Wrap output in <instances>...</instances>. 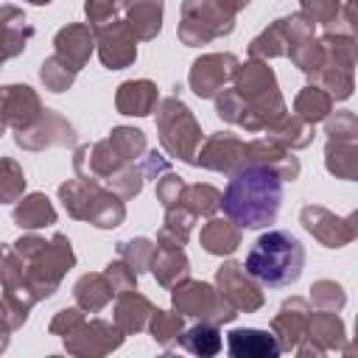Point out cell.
<instances>
[{
    "label": "cell",
    "instance_id": "obj_1",
    "mask_svg": "<svg viewBox=\"0 0 358 358\" xmlns=\"http://www.w3.org/2000/svg\"><path fill=\"white\" fill-rule=\"evenodd\" d=\"M215 115L224 123L246 131H266L282 112H288L274 67L263 59H246L238 64L232 87L215 92Z\"/></svg>",
    "mask_w": 358,
    "mask_h": 358
},
{
    "label": "cell",
    "instance_id": "obj_2",
    "mask_svg": "<svg viewBox=\"0 0 358 358\" xmlns=\"http://www.w3.org/2000/svg\"><path fill=\"white\" fill-rule=\"evenodd\" d=\"M282 204V179L260 165H246L229 176L221 193V210L241 229H263L277 221Z\"/></svg>",
    "mask_w": 358,
    "mask_h": 358
},
{
    "label": "cell",
    "instance_id": "obj_3",
    "mask_svg": "<svg viewBox=\"0 0 358 358\" xmlns=\"http://www.w3.org/2000/svg\"><path fill=\"white\" fill-rule=\"evenodd\" d=\"M14 249L25 260V282L36 302L53 296L67 271L76 266V252L64 232H53L50 238L25 232L14 241Z\"/></svg>",
    "mask_w": 358,
    "mask_h": 358
},
{
    "label": "cell",
    "instance_id": "obj_4",
    "mask_svg": "<svg viewBox=\"0 0 358 358\" xmlns=\"http://www.w3.org/2000/svg\"><path fill=\"white\" fill-rule=\"evenodd\" d=\"M243 268L268 288L291 285L302 277L305 246L288 229H268L252 243Z\"/></svg>",
    "mask_w": 358,
    "mask_h": 358
},
{
    "label": "cell",
    "instance_id": "obj_5",
    "mask_svg": "<svg viewBox=\"0 0 358 358\" xmlns=\"http://www.w3.org/2000/svg\"><path fill=\"white\" fill-rule=\"evenodd\" d=\"M59 201L70 218L92 224L98 229H115L126 221V201L101 182L92 179H67L59 185Z\"/></svg>",
    "mask_w": 358,
    "mask_h": 358
},
{
    "label": "cell",
    "instance_id": "obj_6",
    "mask_svg": "<svg viewBox=\"0 0 358 358\" xmlns=\"http://www.w3.org/2000/svg\"><path fill=\"white\" fill-rule=\"evenodd\" d=\"M154 112H157L154 123H157L162 151L179 162L196 165V151L201 145V126L190 112V106L179 95H168V98H159Z\"/></svg>",
    "mask_w": 358,
    "mask_h": 358
},
{
    "label": "cell",
    "instance_id": "obj_7",
    "mask_svg": "<svg viewBox=\"0 0 358 358\" xmlns=\"http://www.w3.org/2000/svg\"><path fill=\"white\" fill-rule=\"evenodd\" d=\"M171 291V305L176 313L187 316V319H199V322H213V324H229L235 322L238 310L221 296V291L204 280H179Z\"/></svg>",
    "mask_w": 358,
    "mask_h": 358
},
{
    "label": "cell",
    "instance_id": "obj_8",
    "mask_svg": "<svg viewBox=\"0 0 358 358\" xmlns=\"http://www.w3.org/2000/svg\"><path fill=\"white\" fill-rule=\"evenodd\" d=\"M235 31V17L221 11L213 0H182L176 36L187 48L210 45L213 39H224Z\"/></svg>",
    "mask_w": 358,
    "mask_h": 358
},
{
    "label": "cell",
    "instance_id": "obj_9",
    "mask_svg": "<svg viewBox=\"0 0 358 358\" xmlns=\"http://www.w3.org/2000/svg\"><path fill=\"white\" fill-rule=\"evenodd\" d=\"M299 224L327 249H344L358 238V213L336 215L324 204H305L299 210Z\"/></svg>",
    "mask_w": 358,
    "mask_h": 358
},
{
    "label": "cell",
    "instance_id": "obj_10",
    "mask_svg": "<svg viewBox=\"0 0 358 358\" xmlns=\"http://www.w3.org/2000/svg\"><path fill=\"white\" fill-rule=\"evenodd\" d=\"M64 350L76 358H101L115 352L123 341L126 333L106 319H84L78 327H73L67 336H62Z\"/></svg>",
    "mask_w": 358,
    "mask_h": 358
},
{
    "label": "cell",
    "instance_id": "obj_11",
    "mask_svg": "<svg viewBox=\"0 0 358 358\" xmlns=\"http://www.w3.org/2000/svg\"><path fill=\"white\" fill-rule=\"evenodd\" d=\"M0 296L6 299L17 322L25 324L31 308L36 305V296L25 282V260L17 255L14 243H0Z\"/></svg>",
    "mask_w": 358,
    "mask_h": 358
},
{
    "label": "cell",
    "instance_id": "obj_12",
    "mask_svg": "<svg viewBox=\"0 0 358 358\" xmlns=\"http://www.w3.org/2000/svg\"><path fill=\"white\" fill-rule=\"evenodd\" d=\"M215 288L238 313H255L266 302L260 282L243 268V263L235 260H227L215 268Z\"/></svg>",
    "mask_w": 358,
    "mask_h": 358
},
{
    "label": "cell",
    "instance_id": "obj_13",
    "mask_svg": "<svg viewBox=\"0 0 358 358\" xmlns=\"http://www.w3.org/2000/svg\"><path fill=\"white\" fill-rule=\"evenodd\" d=\"M95 50L106 70H126L137 59V36L131 34L126 20H109L101 25H92Z\"/></svg>",
    "mask_w": 358,
    "mask_h": 358
},
{
    "label": "cell",
    "instance_id": "obj_14",
    "mask_svg": "<svg viewBox=\"0 0 358 358\" xmlns=\"http://www.w3.org/2000/svg\"><path fill=\"white\" fill-rule=\"evenodd\" d=\"M280 22H282V34H285V56L291 59V64L299 73L313 76L319 67V59H322V48H319L316 31H313L316 25L308 17H302L299 11L280 17Z\"/></svg>",
    "mask_w": 358,
    "mask_h": 358
},
{
    "label": "cell",
    "instance_id": "obj_15",
    "mask_svg": "<svg viewBox=\"0 0 358 358\" xmlns=\"http://www.w3.org/2000/svg\"><path fill=\"white\" fill-rule=\"evenodd\" d=\"M246 165V140H241L232 131H213L207 140H201L196 151V168H207L215 173L232 176Z\"/></svg>",
    "mask_w": 358,
    "mask_h": 358
},
{
    "label": "cell",
    "instance_id": "obj_16",
    "mask_svg": "<svg viewBox=\"0 0 358 358\" xmlns=\"http://www.w3.org/2000/svg\"><path fill=\"white\" fill-rule=\"evenodd\" d=\"M241 59L235 53H201L187 73V87L199 98H215L227 84H232Z\"/></svg>",
    "mask_w": 358,
    "mask_h": 358
},
{
    "label": "cell",
    "instance_id": "obj_17",
    "mask_svg": "<svg viewBox=\"0 0 358 358\" xmlns=\"http://www.w3.org/2000/svg\"><path fill=\"white\" fill-rule=\"evenodd\" d=\"M14 143L22 151H45V148H53V145H76V129L62 112L45 106V112L39 115V120L34 126L14 131Z\"/></svg>",
    "mask_w": 358,
    "mask_h": 358
},
{
    "label": "cell",
    "instance_id": "obj_18",
    "mask_svg": "<svg viewBox=\"0 0 358 358\" xmlns=\"http://www.w3.org/2000/svg\"><path fill=\"white\" fill-rule=\"evenodd\" d=\"M42 112H45V103L34 87H28V84L0 87V115L8 129H14V131L28 129L39 120Z\"/></svg>",
    "mask_w": 358,
    "mask_h": 358
},
{
    "label": "cell",
    "instance_id": "obj_19",
    "mask_svg": "<svg viewBox=\"0 0 358 358\" xmlns=\"http://www.w3.org/2000/svg\"><path fill=\"white\" fill-rule=\"evenodd\" d=\"M246 159H249V165H260V168L274 171L282 182H294V179H299V173H302L299 157H294L291 148L280 145V143L271 140V137L246 140Z\"/></svg>",
    "mask_w": 358,
    "mask_h": 358
},
{
    "label": "cell",
    "instance_id": "obj_20",
    "mask_svg": "<svg viewBox=\"0 0 358 358\" xmlns=\"http://www.w3.org/2000/svg\"><path fill=\"white\" fill-rule=\"evenodd\" d=\"M308 316H310V302L305 296H288L280 305V310L271 319V333L282 352H291L302 341L308 330Z\"/></svg>",
    "mask_w": 358,
    "mask_h": 358
},
{
    "label": "cell",
    "instance_id": "obj_21",
    "mask_svg": "<svg viewBox=\"0 0 358 358\" xmlns=\"http://www.w3.org/2000/svg\"><path fill=\"white\" fill-rule=\"evenodd\" d=\"M92 50H95V36L87 22H67L53 36V53L64 64H70L76 73L87 67Z\"/></svg>",
    "mask_w": 358,
    "mask_h": 358
},
{
    "label": "cell",
    "instance_id": "obj_22",
    "mask_svg": "<svg viewBox=\"0 0 358 358\" xmlns=\"http://www.w3.org/2000/svg\"><path fill=\"white\" fill-rule=\"evenodd\" d=\"M302 338L316 344L324 355L327 352H347V355L352 352V347L347 344V324L338 316V310H319V308H316V313L310 310L308 330Z\"/></svg>",
    "mask_w": 358,
    "mask_h": 358
},
{
    "label": "cell",
    "instance_id": "obj_23",
    "mask_svg": "<svg viewBox=\"0 0 358 358\" xmlns=\"http://www.w3.org/2000/svg\"><path fill=\"white\" fill-rule=\"evenodd\" d=\"M34 36V25L28 22L25 11L14 3L0 6V62L17 59Z\"/></svg>",
    "mask_w": 358,
    "mask_h": 358
},
{
    "label": "cell",
    "instance_id": "obj_24",
    "mask_svg": "<svg viewBox=\"0 0 358 358\" xmlns=\"http://www.w3.org/2000/svg\"><path fill=\"white\" fill-rule=\"evenodd\" d=\"M159 103V90L151 78H129L117 84L115 92V109L126 117H145L157 109Z\"/></svg>",
    "mask_w": 358,
    "mask_h": 358
},
{
    "label": "cell",
    "instance_id": "obj_25",
    "mask_svg": "<svg viewBox=\"0 0 358 358\" xmlns=\"http://www.w3.org/2000/svg\"><path fill=\"white\" fill-rule=\"evenodd\" d=\"M154 313V302L140 294L137 288L134 291H123V294H115V308H112V322L126 333V336H134V333H143L148 319Z\"/></svg>",
    "mask_w": 358,
    "mask_h": 358
},
{
    "label": "cell",
    "instance_id": "obj_26",
    "mask_svg": "<svg viewBox=\"0 0 358 358\" xmlns=\"http://www.w3.org/2000/svg\"><path fill=\"white\" fill-rule=\"evenodd\" d=\"M227 350L232 358H277L282 352L274 333L260 327H235L227 336Z\"/></svg>",
    "mask_w": 358,
    "mask_h": 358
},
{
    "label": "cell",
    "instance_id": "obj_27",
    "mask_svg": "<svg viewBox=\"0 0 358 358\" xmlns=\"http://www.w3.org/2000/svg\"><path fill=\"white\" fill-rule=\"evenodd\" d=\"M243 241V229L229 221L227 215H210L207 224H201V232H199V243L207 255H215V257H229L238 252Z\"/></svg>",
    "mask_w": 358,
    "mask_h": 358
},
{
    "label": "cell",
    "instance_id": "obj_28",
    "mask_svg": "<svg viewBox=\"0 0 358 358\" xmlns=\"http://www.w3.org/2000/svg\"><path fill=\"white\" fill-rule=\"evenodd\" d=\"M126 22L137 42H151L162 31L165 0H126Z\"/></svg>",
    "mask_w": 358,
    "mask_h": 358
},
{
    "label": "cell",
    "instance_id": "obj_29",
    "mask_svg": "<svg viewBox=\"0 0 358 358\" xmlns=\"http://www.w3.org/2000/svg\"><path fill=\"white\" fill-rule=\"evenodd\" d=\"M11 218H14V224L20 227V229H25V232H36V229H42V227H50V224H56V207H53V201L45 196V193H22L20 199H17V204H14V210H11Z\"/></svg>",
    "mask_w": 358,
    "mask_h": 358
},
{
    "label": "cell",
    "instance_id": "obj_30",
    "mask_svg": "<svg viewBox=\"0 0 358 358\" xmlns=\"http://www.w3.org/2000/svg\"><path fill=\"white\" fill-rule=\"evenodd\" d=\"M148 271L154 274V280L162 288H173L179 280L190 277V260L185 255V249H173V246H154Z\"/></svg>",
    "mask_w": 358,
    "mask_h": 358
},
{
    "label": "cell",
    "instance_id": "obj_31",
    "mask_svg": "<svg viewBox=\"0 0 358 358\" xmlns=\"http://www.w3.org/2000/svg\"><path fill=\"white\" fill-rule=\"evenodd\" d=\"M112 296H115V291H112L109 280L103 277V271H87L73 285V299L84 313H101L112 302Z\"/></svg>",
    "mask_w": 358,
    "mask_h": 358
},
{
    "label": "cell",
    "instance_id": "obj_32",
    "mask_svg": "<svg viewBox=\"0 0 358 358\" xmlns=\"http://www.w3.org/2000/svg\"><path fill=\"white\" fill-rule=\"evenodd\" d=\"M266 137L277 140L280 145H285V148H291V151H299V148H308V145L313 143L316 131H313L310 123H305V120L296 117L294 112H282V115L266 129Z\"/></svg>",
    "mask_w": 358,
    "mask_h": 358
},
{
    "label": "cell",
    "instance_id": "obj_33",
    "mask_svg": "<svg viewBox=\"0 0 358 358\" xmlns=\"http://www.w3.org/2000/svg\"><path fill=\"white\" fill-rule=\"evenodd\" d=\"M196 224V215L185 207V204H171L165 207V221L157 232V246H173V249H185L190 229Z\"/></svg>",
    "mask_w": 358,
    "mask_h": 358
},
{
    "label": "cell",
    "instance_id": "obj_34",
    "mask_svg": "<svg viewBox=\"0 0 358 358\" xmlns=\"http://www.w3.org/2000/svg\"><path fill=\"white\" fill-rule=\"evenodd\" d=\"M324 168L336 179L355 182L358 179V143L327 140L324 143Z\"/></svg>",
    "mask_w": 358,
    "mask_h": 358
},
{
    "label": "cell",
    "instance_id": "obj_35",
    "mask_svg": "<svg viewBox=\"0 0 358 358\" xmlns=\"http://www.w3.org/2000/svg\"><path fill=\"white\" fill-rule=\"evenodd\" d=\"M179 347L187 350L190 355L213 358V355L221 352L224 338H221L218 324H213V322H196L193 327H185V330H182V336H179Z\"/></svg>",
    "mask_w": 358,
    "mask_h": 358
},
{
    "label": "cell",
    "instance_id": "obj_36",
    "mask_svg": "<svg viewBox=\"0 0 358 358\" xmlns=\"http://www.w3.org/2000/svg\"><path fill=\"white\" fill-rule=\"evenodd\" d=\"M333 103H336V101H333L319 84H305V87L296 92V98H294V115L302 117L305 123L316 126V123H322V120L333 112Z\"/></svg>",
    "mask_w": 358,
    "mask_h": 358
},
{
    "label": "cell",
    "instance_id": "obj_37",
    "mask_svg": "<svg viewBox=\"0 0 358 358\" xmlns=\"http://www.w3.org/2000/svg\"><path fill=\"white\" fill-rule=\"evenodd\" d=\"M179 204H185L196 218H201V215L210 218L221 210V190L207 182H193V185H185Z\"/></svg>",
    "mask_w": 358,
    "mask_h": 358
},
{
    "label": "cell",
    "instance_id": "obj_38",
    "mask_svg": "<svg viewBox=\"0 0 358 358\" xmlns=\"http://www.w3.org/2000/svg\"><path fill=\"white\" fill-rule=\"evenodd\" d=\"M145 330L151 333V338L162 347V350H173L179 344V336L185 330V316L176 313V310H162V308H154Z\"/></svg>",
    "mask_w": 358,
    "mask_h": 358
},
{
    "label": "cell",
    "instance_id": "obj_39",
    "mask_svg": "<svg viewBox=\"0 0 358 358\" xmlns=\"http://www.w3.org/2000/svg\"><path fill=\"white\" fill-rule=\"evenodd\" d=\"M106 140H109L112 151H115L120 159H126V162H137V159H143V154L148 151L145 131H143V129H134V126H115Z\"/></svg>",
    "mask_w": 358,
    "mask_h": 358
},
{
    "label": "cell",
    "instance_id": "obj_40",
    "mask_svg": "<svg viewBox=\"0 0 358 358\" xmlns=\"http://www.w3.org/2000/svg\"><path fill=\"white\" fill-rule=\"evenodd\" d=\"M285 56V34H282V22L274 20L268 22L252 42H249V59H280Z\"/></svg>",
    "mask_w": 358,
    "mask_h": 358
},
{
    "label": "cell",
    "instance_id": "obj_41",
    "mask_svg": "<svg viewBox=\"0 0 358 358\" xmlns=\"http://www.w3.org/2000/svg\"><path fill=\"white\" fill-rule=\"evenodd\" d=\"M76 76H78V73H76L70 64H64L56 53H53V56H45L42 64H39V81H42L45 90H50V92H64V90H70L73 81H76Z\"/></svg>",
    "mask_w": 358,
    "mask_h": 358
},
{
    "label": "cell",
    "instance_id": "obj_42",
    "mask_svg": "<svg viewBox=\"0 0 358 358\" xmlns=\"http://www.w3.org/2000/svg\"><path fill=\"white\" fill-rule=\"evenodd\" d=\"M25 171L14 157H0V204H11L25 193Z\"/></svg>",
    "mask_w": 358,
    "mask_h": 358
},
{
    "label": "cell",
    "instance_id": "obj_43",
    "mask_svg": "<svg viewBox=\"0 0 358 358\" xmlns=\"http://www.w3.org/2000/svg\"><path fill=\"white\" fill-rule=\"evenodd\" d=\"M154 241L151 238H129V241H120L117 243V257L120 260H126L131 268H134V274L140 277L143 271H148V263H151V255H154Z\"/></svg>",
    "mask_w": 358,
    "mask_h": 358
},
{
    "label": "cell",
    "instance_id": "obj_44",
    "mask_svg": "<svg viewBox=\"0 0 358 358\" xmlns=\"http://www.w3.org/2000/svg\"><path fill=\"white\" fill-rule=\"evenodd\" d=\"M143 182H145V176H143L140 162H129V165H123V168H120V171L106 182V187H109V190H115L123 201H129V199L140 196Z\"/></svg>",
    "mask_w": 358,
    "mask_h": 358
},
{
    "label": "cell",
    "instance_id": "obj_45",
    "mask_svg": "<svg viewBox=\"0 0 358 358\" xmlns=\"http://www.w3.org/2000/svg\"><path fill=\"white\" fill-rule=\"evenodd\" d=\"M308 302L319 310H341L347 305V294H344L341 282H336V280H316L310 285V299Z\"/></svg>",
    "mask_w": 358,
    "mask_h": 358
},
{
    "label": "cell",
    "instance_id": "obj_46",
    "mask_svg": "<svg viewBox=\"0 0 358 358\" xmlns=\"http://www.w3.org/2000/svg\"><path fill=\"white\" fill-rule=\"evenodd\" d=\"M322 123H324L327 140H350V143H358V117H355V112L338 109V112H330Z\"/></svg>",
    "mask_w": 358,
    "mask_h": 358
},
{
    "label": "cell",
    "instance_id": "obj_47",
    "mask_svg": "<svg viewBox=\"0 0 358 358\" xmlns=\"http://www.w3.org/2000/svg\"><path fill=\"white\" fill-rule=\"evenodd\" d=\"M299 14L327 31L336 25L341 14V0H299Z\"/></svg>",
    "mask_w": 358,
    "mask_h": 358
},
{
    "label": "cell",
    "instance_id": "obj_48",
    "mask_svg": "<svg viewBox=\"0 0 358 358\" xmlns=\"http://www.w3.org/2000/svg\"><path fill=\"white\" fill-rule=\"evenodd\" d=\"M103 277L109 280V285H112L115 294H123V291H134V288H137V274H134V268H131L126 260H120V257L106 263Z\"/></svg>",
    "mask_w": 358,
    "mask_h": 358
},
{
    "label": "cell",
    "instance_id": "obj_49",
    "mask_svg": "<svg viewBox=\"0 0 358 358\" xmlns=\"http://www.w3.org/2000/svg\"><path fill=\"white\" fill-rule=\"evenodd\" d=\"M126 8V0H84L87 25H101L109 20H117V14Z\"/></svg>",
    "mask_w": 358,
    "mask_h": 358
},
{
    "label": "cell",
    "instance_id": "obj_50",
    "mask_svg": "<svg viewBox=\"0 0 358 358\" xmlns=\"http://www.w3.org/2000/svg\"><path fill=\"white\" fill-rule=\"evenodd\" d=\"M157 187H154V196H157V201L162 204V207H171V204H176L179 201V196H182V190H185V179L179 176V173H173V171H165V173H159L157 179Z\"/></svg>",
    "mask_w": 358,
    "mask_h": 358
},
{
    "label": "cell",
    "instance_id": "obj_51",
    "mask_svg": "<svg viewBox=\"0 0 358 358\" xmlns=\"http://www.w3.org/2000/svg\"><path fill=\"white\" fill-rule=\"evenodd\" d=\"M84 319H87V316H84V310H81L78 305L62 308V310L53 313V319H50V324H48V333H50V336H67V333H70L73 327H78Z\"/></svg>",
    "mask_w": 358,
    "mask_h": 358
},
{
    "label": "cell",
    "instance_id": "obj_52",
    "mask_svg": "<svg viewBox=\"0 0 358 358\" xmlns=\"http://www.w3.org/2000/svg\"><path fill=\"white\" fill-rule=\"evenodd\" d=\"M140 168H143V176H145V179H157L159 173L171 171V165H168V157H165V154H159L157 148L143 154V162H140Z\"/></svg>",
    "mask_w": 358,
    "mask_h": 358
},
{
    "label": "cell",
    "instance_id": "obj_53",
    "mask_svg": "<svg viewBox=\"0 0 358 358\" xmlns=\"http://www.w3.org/2000/svg\"><path fill=\"white\" fill-rule=\"evenodd\" d=\"M213 3H215L221 11H227L229 17H238V14H241L252 0H213Z\"/></svg>",
    "mask_w": 358,
    "mask_h": 358
},
{
    "label": "cell",
    "instance_id": "obj_54",
    "mask_svg": "<svg viewBox=\"0 0 358 358\" xmlns=\"http://www.w3.org/2000/svg\"><path fill=\"white\" fill-rule=\"evenodd\" d=\"M22 3H31V6H48V3H53V0H22Z\"/></svg>",
    "mask_w": 358,
    "mask_h": 358
},
{
    "label": "cell",
    "instance_id": "obj_55",
    "mask_svg": "<svg viewBox=\"0 0 358 358\" xmlns=\"http://www.w3.org/2000/svg\"><path fill=\"white\" fill-rule=\"evenodd\" d=\"M6 129H8V126H6V120H3V115H0V137L6 134Z\"/></svg>",
    "mask_w": 358,
    "mask_h": 358
},
{
    "label": "cell",
    "instance_id": "obj_56",
    "mask_svg": "<svg viewBox=\"0 0 358 358\" xmlns=\"http://www.w3.org/2000/svg\"><path fill=\"white\" fill-rule=\"evenodd\" d=\"M0 64H3V62H0Z\"/></svg>",
    "mask_w": 358,
    "mask_h": 358
}]
</instances>
